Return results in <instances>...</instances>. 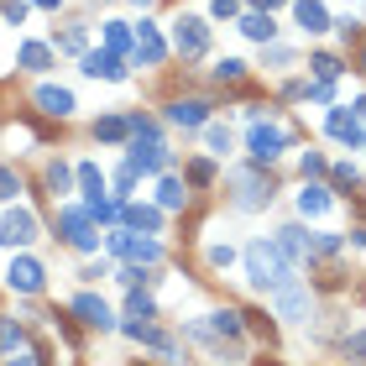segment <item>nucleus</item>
Instances as JSON below:
<instances>
[{
	"mask_svg": "<svg viewBox=\"0 0 366 366\" xmlns=\"http://www.w3.org/2000/svg\"><path fill=\"white\" fill-rule=\"evenodd\" d=\"M215 79H220V84H225V79H230V84H241V79H246V63H241V58H225L220 69H215Z\"/></svg>",
	"mask_w": 366,
	"mask_h": 366,
	"instance_id": "nucleus-16",
	"label": "nucleus"
},
{
	"mask_svg": "<svg viewBox=\"0 0 366 366\" xmlns=\"http://www.w3.org/2000/svg\"><path fill=\"white\" fill-rule=\"evenodd\" d=\"M210 147L225 157V152H230V131H225V126H210Z\"/></svg>",
	"mask_w": 366,
	"mask_h": 366,
	"instance_id": "nucleus-27",
	"label": "nucleus"
},
{
	"mask_svg": "<svg viewBox=\"0 0 366 366\" xmlns=\"http://www.w3.org/2000/svg\"><path fill=\"white\" fill-rule=\"evenodd\" d=\"M205 110H210L205 100H178V105H168V120H178V126H205Z\"/></svg>",
	"mask_w": 366,
	"mask_h": 366,
	"instance_id": "nucleus-11",
	"label": "nucleus"
},
{
	"mask_svg": "<svg viewBox=\"0 0 366 366\" xmlns=\"http://www.w3.org/2000/svg\"><path fill=\"white\" fill-rule=\"evenodd\" d=\"M137 366H142V361H137Z\"/></svg>",
	"mask_w": 366,
	"mask_h": 366,
	"instance_id": "nucleus-36",
	"label": "nucleus"
},
{
	"mask_svg": "<svg viewBox=\"0 0 366 366\" xmlns=\"http://www.w3.org/2000/svg\"><path fill=\"white\" fill-rule=\"evenodd\" d=\"M16 194H21V178H16L11 168H0V205H6V199H16Z\"/></svg>",
	"mask_w": 366,
	"mask_h": 366,
	"instance_id": "nucleus-18",
	"label": "nucleus"
},
{
	"mask_svg": "<svg viewBox=\"0 0 366 366\" xmlns=\"http://www.w3.org/2000/svg\"><path fill=\"white\" fill-rule=\"evenodd\" d=\"M330 131H335L341 142H361V120H356V115H345V110H335V115H330Z\"/></svg>",
	"mask_w": 366,
	"mask_h": 366,
	"instance_id": "nucleus-13",
	"label": "nucleus"
},
{
	"mask_svg": "<svg viewBox=\"0 0 366 366\" xmlns=\"http://www.w3.org/2000/svg\"><path fill=\"white\" fill-rule=\"evenodd\" d=\"M16 345H21V330L11 319H0V350H16Z\"/></svg>",
	"mask_w": 366,
	"mask_h": 366,
	"instance_id": "nucleus-21",
	"label": "nucleus"
},
{
	"mask_svg": "<svg viewBox=\"0 0 366 366\" xmlns=\"http://www.w3.org/2000/svg\"><path fill=\"white\" fill-rule=\"evenodd\" d=\"M79 183H84V194H89V199H100V188H105V183H100V173H94V168H79Z\"/></svg>",
	"mask_w": 366,
	"mask_h": 366,
	"instance_id": "nucleus-24",
	"label": "nucleus"
},
{
	"mask_svg": "<svg viewBox=\"0 0 366 366\" xmlns=\"http://www.w3.org/2000/svg\"><path fill=\"white\" fill-rule=\"evenodd\" d=\"M309 69H314V74L324 79V84H330V79L341 74V63H335V58H314V63H309Z\"/></svg>",
	"mask_w": 366,
	"mask_h": 366,
	"instance_id": "nucleus-25",
	"label": "nucleus"
},
{
	"mask_svg": "<svg viewBox=\"0 0 366 366\" xmlns=\"http://www.w3.org/2000/svg\"><path fill=\"white\" fill-rule=\"evenodd\" d=\"M131 225H142V230H157V210H131Z\"/></svg>",
	"mask_w": 366,
	"mask_h": 366,
	"instance_id": "nucleus-28",
	"label": "nucleus"
},
{
	"mask_svg": "<svg viewBox=\"0 0 366 366\" xmlns=\"http://www.w3.org/2000/svg\"><path fill=\"white\" fill-rule=\"evenodd\" d=\"M162 205H168V210L183 205V183H178V178H162Z\"/></svg>",
	"mask_w": 366,
	"mask_h": 366,
	"instance_id": "nucleus-19",
	"label": "nucleus"
},
{
	"mask_svg": "<svg viewBox=\"0 0 366 366\" xmlns=\"http://www.w3.org/2000/svg\"><path fill=\"white\" fill-rule=\"evenodd\" d=\"M256 6H262V11H273V6H278V0H256Z\"/></svg>",
	"mask_w": 366,
	"mask_h": 366,
	"instance_id": "nucleus-33",
	"label": "nucleus"
},
{
	"mask_svg": "<svg viewBox=\"0 0 366 366\" xmlns=\"http://www.w3.org/2000/svg\"><path fill=\"white\" fill-rule=\"evenodd\" d=\"M236 183H241V194H236V205H241V210H262L267 199H273V183H262L256 173H241Z\"/></svg>",
	"mask_w": 366,
	"mask_h": 366,
	"instance_id": "nucleus-5",
	"label": "nucleus"
},
{
	"mask_svg": "<svg viewBox=\"0 0 366 366\" xmlns=\"http://www.w3.org/2000/svg\"><path fill=\"white\" fill-rule=\"evenodd\" d=\"M246 273L256 288H278V282H293V267L282 262L278 246H267V241H256V246L246 251Z\"/></svg>",
	"mask_w": 366,
	"mask_h": 366,
	"instance_id": "nucleus-1",
	"label": "nucleus"
},
{
	"mask_svg": "<svg viewBox=\"0 0 366 366\" xmlns=\"http://www.w3.org/2000/svg\"><path fill=\"white\" fill-rule=\"evenodd\" d=\"M84 74L89 79H120L126 69L115 63V52H84Z\"/></svg>",
	"mask_w": 366,
	"mask_h": 366,
	"instance_id": "nucleus-9",
	"label": "nucleus"
},
{
	"mask_svg": "<svg viewBox=\"0 0 366 366\" xmlns=\"http://www.w3.org/2000/svg\"><path fill=\"white\" fill-rule=\"evenodd\" d=\"M188 178H194V183H210L215 168H210V162H194V168H188Z\"/></svg>",
	"mask_w": 366,
	"mask_h": 366,
	"instance_id": "nucleus-30",
	"label": "nucleus"
},
{
	"mask_svg": "<svg viewBox=\"0 0 366 366\" xmlns=\"http://www.w3.org/2000/svg\"><path fill=\"white\" fill-rule=\"evenodd\" d=\"M256 366H278V361H256Z\"/></svg>",
	"mask_w": 366,
	"mask_h": 366,
	"instance_id": "nucleus-35",
	"label": "nucleus"
},
{
	"mask_svg": "<svg viewBox=\"0 0 366 366\" xmlns=\"http://www.w3.org/2000/svg\"><path fill=\"white\" fill-rule=\"evenodd\" d=\"M137 52H142V63H162V42H157V32H152V26H142Z\"/></svg>",
	"mask_w": 366,
	"mask_h": 366,
	"instance_id": "nucleus-14",
	"label": "nucleus"
},
{
	"mask_svg": "<svg viewBox=\"0 0 366 366\" xmlns=\"http://www.w3.org/2000/svg\"><path fill=\"white\" fill-rule=\"evenodd\" d=\"M6 21H26V0H6Z\"/></svg>",
	"mask_w": 366,
	"mask_h": 366,
	"instance_id": "nucleus-31",
	"label": "nucleus"
},
{
	"mask_svg": "<svg viewBox=\"0 0 366 366\" xmlns=\"http://www.w3.org/2000/svg\"><path fill=\"white\" fill-rule=\"evenodd\" d=\"M215 330H220V335H241V319L225 309V314H215Z\"/></svg>",
	"mask_w": 366,
	"mask_h": 366,
	"instance_id": "nucleus-26",
	"label": "nucleus"
},
{
	"mask_svg": "<svg viewBox=\"0 0 366 366\" xmlns=\"http://www.w3.org/2000/svg\"><path fill=\"white\" fill-rule=\"evenodd\" d=\"M11 288L37 293V288H42V267H37V262H11Z\"/></svg>",
	"mask_w": 366,
	"mask_h": 366,
	"instance_id": "nucleus-10",
	"label": "nucleus"
},
{
	"mask_svg": "<svg viewBox=\"0 0 366 366\" xmlns=\"http://www.w3.org/2000/svg\"><path fill=\"white\" fill-rule=\"evenodd\" d=\"M37 105H42L47 115H58V120H63V115L74 110V94H69V89H58V84H42V89H37Z\"/></svg>",
	"mask_w": 366,
	"mask_h": 366,
	"instance_id": "nucleus-8",
	"label": "nucleus"
},
{
	"mask_svg": "<svg viewBox=\"0 0 366 366\" xmlns=\"http://www.w3.org/2000/svg\"><path fill=\"white\" fill-rule=\"evenodd\" d=\"M74 314L84 319V324H94V330H105V324H110V304H105V298H94V293H79V298H74Z\"/></svg>",
	"mask_w": 366,
	"mask_h": 366,
	"instance_id": "nucleus-7",
	"label": "nucleus"
},
{
	"mask_svg": "<svg viewBox=\"0 0 366 366\" xmlns=\"http://www.w3.org/2000/svg\"><path fill=\"white\" fill-rule=\"evenodd\" d=\"M241 32L256 37V42H267V37H273V21H267V16H246V21H241Z\"/></svg>",
	"mask_w": 366,
	"mask_h": 366,
	"instance_id": "nucleus-15",
	"label": "nucleus"
},
{
	"mask_svg": "<svg viewBox=\"0 0 366 366\" xmlns=\"http://www.w3.org/2000/svg\"><path fill=\"white\" fill-rule=\"evenodd\" d=\"M273 304H278V314H282V319L309 314V293L298 288V282H278V298H273Z\"/></svg>",
	"mask_w": 366,
	"mask_h": 366,
	"instance_id": "nucleus-6",
	"label": "nucleus"
},
{
	"mask_svg": "<svg viewBox=\"0 0 366 366\" xmlns=\"http://www.w3.org/2000/svg\"><path fill=\"white\" fill-rule=\"evenodd\" d=\"M47 188H52V194H69V168H63V162L47 168Z\"/></svg>",
	"mask_w": 366,
	"mask_h": 366,
	"instance_id": "nucleus-17",
	"label": "nucleus"
},
{
	"mask_svg": "<svg viewBox=\"0 0 366 366\" xmlns=\"http://www.w3.org/2000/svg\"><path fill=\"white\" fill-rule=\"evenodd\" d=\"M37 6H58V0H37Z\"/></svg>",
	"mask_w": 366,
	"mask_h": 366,
	"instance_id": "nucleus-34",
	"label": "nucleus"
},
{
	"mask_svg": "<svg viewBox=\"0 0 366 366\" xmlns=\"http://www.w3.org/2000/svg\"><path fill=\"white\" fill-rule=\"evenodd\" d=\"M298 205H304V215H319L330 199H324V188H304V199H298Z\"/></svg>",
	"mask_w": 366,
	"mask_h": 366,
	"instance_id": "nucleus-20",
	"label": "nucleus"
},
{
	"mask_svg": "<svg viewBox=\"0 0 366 366\" xmlns=\"http://www.w3.org/2000/svg\"><path fill=\"white\" fill-rule=\"evenodd\" d=\"M21 63H26V69H47V47H21Z\"/></svg>",
	"mask_w": 366,
	"mask_h": 366,
	"instance_id": "nucleus-22",
	"label": "nucleus"
},
{
	"mask_svg": "<svg viewBox=\"0 0 366 366\" xmlns=\"http://www.w3.org/2000/svg\"><path fill=\"white\" fill-rule=\"evenodd\" d=\"M32 241H37V220L26 210H16V215L0 220V246H32Z\"/></svg>",
	"mask_w": 366,
	"mask_h": 366,
	"instance_id": "nucleus-3",
	"label": "nucleus"
},
{
	"mask_svg": "<svg viewBox=\"0 0 366 366\" xmlns=\"http://www.w3.org/2000/svg\"><path fill=\"white\" fill-rule=\"evenodd\" d=\"M173 47H178L183 58H199V52L210 47V26L199 21V16H183L178 26H173Z\"/></svg>",
	"mask_w": 366,
	"mask_h": 366,
	"instance_id": "nucleus-2",
	"label": "nucleus"
},
{
	"mask_svg": "<svg viewBox=\"0 0 366 366\" xmlns=\"http://www.w3.org/2000/svg\"><path fill=\"white\" fill-rule=\"evenodd\" d=\"M11 366H37V361H32V356H16V361H11Z\"/></svg>",
	"mask_w": 366,
	"mask_h": 366,
	"instance_id": "nucleus-32",
	"label": "nucleus"
},
{
	"mask_svg": "<svg viewBox=\"0 0 366 366\" xmlns=\"http://www.w3.org/2000/svg\"><path fill=\"white\" fill-rule=\"evenodd\" d=\"M131 314L147 319V314H152V298H147V293H131Z\"/></svg>",
	"mask_w": 366,
	"mask_h": 366,
	"instance_id": "nucleus-29",
	"label": "nucleus"
},
{
	"mask_svg": "<svg viewBox=\"0 0 366 366\" xmlns=\"http://www.w3.org/2000/svg\"><path fill=\"white\" fill-rule=\"evenodd\" d=\"M58 47L79 52V47H84V26H69V32H58Z\"/></svg>",
	"mask_w": 366,
	"mask_h": 366,
	"instance_id": "nucleus-23",
	"label": "nucleus"
},
{
	"mask_svg": "<svg viewBox=\"0 0 366 366\" xmlns=\"http://www.w3.org/2000/svg\"><path fill=\"white\" fill-rule=\"evenodd\" d=\"M298 26H309V32H324V26H330L319 0H304V6H298Z\"/></svg>",
	"mask_w": 366,
	"mask_h": 366,
	"instance_id": "nucleus-12",
	"label": "nucleus"
},
{
	"mask_svg": "<svg viewBox=\"0 0 366 366\" xmlns=\"http://www.w3.org/2000/svg\"><path fill=\"white\" fill-rule=\"evenodd\" d=\"M282 147H288V131H282V126H256L251 131V157L256 162H273Z\"/></svg>",
	"mask_w": 366,
	"mask_h": 366,
	"instance_id": "nucleus-4",
	"label": "nucleus"
}]
</instances>
